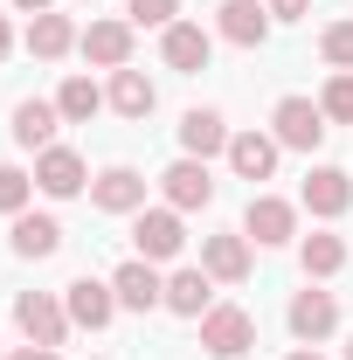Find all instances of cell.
I'll list each match as a JSON object with an SVG mask.
<instances>
[{"label": "cell", "mask_w": 353, "mask_h": 360, "mask_svg": "<svg viewBox=\"0 0 353 360\" xmlns=\"http://www.w3.org/2000/svg\"><path fill=\"white\" fill-rule=\"evenodd\" d=\"M63 312H70L77 333H104L118 319V291L104 277H77V284H63Z\"/></svg>", "instance_id": "6"}, {"label": "cell", "mask_w": 353, "mask_h": 360, "mask_svg": "<svg viewBox=\"0 0 353 360\" xmlns=\"http://www.w3.org/2000/svg\"><path fill=\"white\" fill-rule=\"evenodd\" d=\"M277 153H284V146H277L270 132H236L222 160L236 167V180H270V174H277Z\"/></svg>", "instance_id": "21"}, {"label": "cell", "mask_w": 353, "mask_h": 360, "mask_svg": "<svg viewBox=\"0 0 353 360\" xmlns=\"http://www.w3.org/2000/svg\"><path fill=\"white\" fill-rule=\"evenodd\" d=\"M84 7H97V0H84Z\"/></svg>", "instance_id": "36"}, {"label": "cell", "mask_w": 353, "mask_h": 360, "mask_svg": "<svg viewBox=\"0 0 353 360\" xmlns=\"http://www.w3.org/2000/svg\"><path fill=\"white\" fill-rule=\"evenodd\" d=\"M90 208L97 215H139L146 208V174L139 167H104L90 180Z\"/></svg>", "instance_id": "12"}, {"label": "cell", "mask_w": 353, "mask_h": 360, "mask_svg": "<svg viewBox=\"0 0 353 360\" xmlns=\"http://www.w3.org/2000/svg\"><path fill=\"white\" fill-rule=\"evenodd\" d=\"M132 250L146 264H174L187 250V229H180V208H139L132 215Z\"/></svg>", "instance_id": "4"}, {"label": "cell", "mask_w": 353, "mask_h": 360, "mask_svg": "<svg viewBox=\"0 0 353 360\" xmlns=\"http://www.w3.org/2000/svg\"><path fill=\"white\" fill-rule=\"evenodd\" d=\"M326 111L312 104V97H277V111H270V139L277 146H291V153H319L326 146Z\"/></svg>", "instance_id": "1"}, {"label": "cell", "mask_w": 353, "mask_h": 360, "mask_svg": "<svg viewBox=\"0 0 353 360\" xmlns=\"http://www.w3.org/2000/svg\"><path fill=\"white\" fill-rule=\"evenodd\" d=\"M160 194H167V208H180V215L208 208V201H215V174H208V160H187V153H180L174 167L160 174Z\"/></svg>", "instance_id": "11"}, {"label": "cell", "mask_w": 353, "mask_h": 360, "mask_svg": "<svg viewBox=\"0 0 353 360\" xmlns=\"http://www.w3.org/2000/svg\"><path fill=\"white\" fill-rule=\"evenodd\" d=\"M208 56H215V35H208L201 21H174V28H160V63H167V70L201 77V70H208Z\"/></svg>", "instance_id": "10"}, {"label": "cell", "mask_w": 353, "mask_h": 360, "mask_svg": "<svg viewBox=\"0 0 353 360\" xmlns=\"http://www.w3.org/2000/svg\"><path fill=\"white\" fill-rule=\"evenodd\" d=\"M291 333H298V347H319V340H333V333H340V298H333V291H319V284H312L305 277V291H298V298H291Z\"/></svg>", "instance_id": "8"}, {"label": "cell", "mask_w": 353, "mask_h": 360, "mask_svg": "<svg viewBox=\"0 0 353 360\" xmlns=\"http://www.w3.org/2000/svg\"><path fill=\"white\" fill-rule=\"evenodd\" d=\"M111 291H118V312H160L167 305V277H160V264H146V257L111 270Z\"/></svg>", "instance_id": "9"}, {"label": "cell", "mask_w": 353, "mask_h": 360, "mask_svg": "<svg viewBox=\"0 0 353 360\" xmlns=\"http://www.w3.org/2000/svg\"><path fill=\"white\" fill-rule=\"evenodd\" d=\"M250 236L243 229H222V236H201V270L215 277V284H243L250 277Z\"/></svg>", "instance_id": "16"}, {"label": "cell", "mask_w": 353, "mask_h": 360, "mask_svg": "<svg viewBox=\"0 0 353 360\" xmlns=\"http://www.w3.org/2000/svg\"><path fill=\"white\" fill-rule=\"evenodd\" d=\"M28 201H35V174H21V167H0V215L14 222Z\"/></svg>", "instance_id": "27"}, {"label": "cell", "mask_w": 353, "mask_h": 360, "mask_svg": "<svg viewBox=\"0 0 353 360\" xmlns=\"http://www.w3.org/2000/svg\"><path fill=\"white\" fill-rule=\"evenodd\" d=\"M215 35L236 49H264L270 42V7L264 0H222L215 7Z\"/></svg>", "instance_id": "14"}, {"label": "cell", "mask_w": 353, "mask_h": 360, "mask_svg": "<svg viewBox=\"0 0 353 360\" xmlns=\"http://www.w3.org/2000/svg\"><path fill=\"white\" fill-rule=\"evenodd\" d=\"M319 111H326V125H353V70H333V77H326Z\"/></svg>", "instance_id": "26"}, {"label": "cell", "mask_w": 353, "mask_h": 360, "mask_svg": "<svg viewBox=\"0 0 353 360\" xmlns=\"http://www.w3.org/2000/svg\"><path fill=\"white\" fill-rule=\"evenodd\" d=\"M284 360H326V354H319V347H291Z\"/></svg>", "instance_id": "33"}, {"label": "cell", "mask_w": 353, "mask_h": 360, "mask_svg": "<svg viewBox=\"0 0 353 360\" xmlns=\"http://www.w3.org/2000/svg\"><path fill=\"white\" fill-rule=\"evenodd\" d=\"M7 360H63V347H35V340H28V347H14Z\"/></svg>", "instance_id": "31"}, {"label": "cell", "mask_w": 353, "mask_h": 360, "mask_svg": "<svg viewBox=\"0 0 353 360\" xmlns=\"http://www.w3.org/2000/svg\"><path fill=\"white\" fill-rule=\"evenodd\" d=\"M7 49H14V28H7V21H0V63H7Z\"/></svg>", "instance_id": "34"}, {"label": "cell", "mask_w": 353, "mask_h": 360, "mask_svg": "<svg viewBox=\"0 0 353 360\" xmlns=\"http://www.w3.org/2000/svg\"><path fill=\"white\" fill-rule=\"evenodd\" d=\"M298 208H312L319 222H340L353 208V174H340V167H312L305 187H298Z\"/></svg>", "instance_id": "13"}, {"label": "cell", "mask_w": 353, "mask_h": 360, "mask_svg": "<svg viewBox=\"0 0 353 360\" xmlns=\"http://www.w3.org/2000/svg\"><path fill=\"white\" fill-rule=\"evenodd\" d=\"M243 236H250L257 250H284V243H298V201H284V194H250V208H243Z\"/></svg>", "instance_id": "2"}, {"label": "cell", "mask_w": 353, "mask_h": 360, "mask_svg": "<svg viewBox=\"0 0 353 360\" xmlns=\"http://www.w3.org/2000/svg\"><path fill=\"white\" fill-rule=\"evenodd\" d=\"M7 250L28 257V264H42V257L63 250V222H56V215H35V208H21V215L7 222Z\"/></svg>", "instance_id": "18"}, {"label": "cell", "mask_w": 353, "mask_h": 360, "mask_svg": "<svg viewBox=\"0 0 353 360\" xmlns=\"http://www.w3.org/2000/svg\"><path fill=\"white\" fill-rule=\"evenodd\" d=\"M35 187H42L49 201H77L90 187V167L77 146H49V153H35Z\"/></svg>", "instance_id": "7"}, {"label": "cell", "mask_w": 353, "mask_h": 360, "mask_svg": "<svg viewBox=\"0 0 353 360\" xmlns=\"http://www.w3.org/2000/svg\"><path fill=\"white\" fill-rule=\"evenodd\" d=\"M298 264H305L312 284H319V277H340V270H347V236H333V229L298 236Z\"/></svg>", "instance_id": "24"}, {"label": "cell", "mask_w": 353, "mask_h": 360, "mask_svg": "<svg viewBox=\"0 0 353 360\" xmlns=\"http://www.w3.org/2000/svg\"><path fill=\"white\" fill-rule=\"evenodd\" d=\"M229 118H222L215 104H194V111H180V153L187 160H215V153H229Z\"/></svg>", "instance_id": "15"}, {"label": "cell", "mask_w": 353, "mask_h": 360, "mask_svg": "<svg viewBox=\"0 0 353 360\" xmlns=\"http://www.w3.org/2000/svg\"><path fill=\"white\" fill-rule=\"evenodd\" d=\"M104 104L118 111V118H153V104H160V90H153V77L146 70H111V90H104Z\"/></svg>", "instance_id": "22"}, {"label": "cell", "mask_w": 353, "mask_h": 360, "mask_svg": "<svg viewBox=\"0 0 353 360\" xmlns=\"http://www.w3.org/2000/svg\"><path fill=\"white\" fill-rule=\"evenodd\" d=\"M319 56H326L333 70H353V21H326V28H319Z\"/></svg>", "instance_id": "28"}, {"label": "cell", "mask_w": 353, "mask_h": 360, "mask_svg": "<svg viewBox=\"0 0 353 360\" xmlns=\"http://www.w3.org/2000/svg\"><path fill=\"white\" fill-rule=\"evenodd\" d=\"M125 21H132V28H174L180 0H125Z\"/></svg>", "instance_id": "29"}, {"label": "cell", "mask_w": 353, "mask_h": 360, "mask_svg": "<svg viewBox=\"0 0 353 360\" xmlns=\"http://www.w3.org/2000/svg\"><path fill=\"white\" fill-rule=\"evenodd\" d=\"M0 360H7V354H0Z\"/></svg>", "instance_id": "37"}, {"label": "cell", "mask_w": 353, "mask_h": 360, "mask_svg": "<svg viewBox=\"0 0 353 360\" xmlns=\"http://www.w3.org/2000/svg\"><path fill=\"white\" fill-rule=\"evenodd\" d=\"M347 360H353V340H347Z\"/></svg>", "instance_id": "35"}, {"label": "cell", "mask_w": 353, "mask_h": 360, "mask_svg": "<svg viewBox=\"0 0 353 360\" xmlns=\"http://www.w3.org/2000/svg\"><path fill=\"white\" fill-rule=\"evenodd\" d=\"M56 111H63V125H90V118L104 111V90L90 84V77H63V90H56Z\"/></svg>", "instance_id": "25"}, {"label": "cell", "mask_w": 353, "mask_h": 360, "mask_svg": "<svg viewBox=\"0 0 353 360\" xmlns=\"http://www.w3.org/2000/svg\"><path fill=\"white\" fill-rule=\"evenodd\" d=\"M21 42H28L35 63H63V56L77 49V21L56 14V7H49V14H28V35H21Z\"/></svg>", "instance_id": "20"}, {"label": "cell", "mask_w": 353, "mask_h": 360, "mask_svg": "<svg viewBox=\"0 0 353 360\" xmlns=\"http://www.w3.org/2000/svg\"><path fill=\"white\" fill-rule=\"evenodd\" d=\"M7 7H14V14H49L56 0H7Z\"/></svg>", "instance_id": "32"}, {"label": "cell", "mask_w": 353, "mask_h": 360, "mask_svg": "<svg viewBox=\"0 0 353 360\" xmlns=\"http://www.w3.org/2000/svg\"><path fill=\"white\" fill-rule=\"evenodd\" d=\"M77 49H84V63H97V70H125L132 63V21H90L84 35H77Z\"/></svg>", "instance_id": "17"}, {"label": "cell", "mask_w": 353, "mask_h": 360, "mask_svg": "<svg viewBox=\"0 0 353 360\" xmlns=\"http://www.w3.org/2000/svg\"><path fill=\"white\" fill-rule=\"evenodd\" d=\"M270 7V21H305L312 14V0H264Z\"/></svg>", "instance_id": "30"}, {"label": "cell", "mask_w": 353, "mask_h": 360, "mask_svg": "<svg viewBox=\"0 0 353 360\" xmlns=\"http://www.w3.org/2000/svg\"><path fill=\"white\" fill-rule=\"evenodd\" d=\"M167 312L174 319H208L215 312V277L201 264H180L174 277H167Z\"/></svg>", "instance_id": "19"}, {"label": "cell", "mask_w": 353, "mask_h": 360, "mask_svg": "<svg viewBox=\"0 0 353 360\" xmlns=\"http://www.w3.org/2000/svg\"><path fill=\"white\" fill-rule=\"evenodd\" d=\"M194 326H201V347H208L215 360H243L250 347H257V319L243 312V305H215V312L194 319Z\"/></svg>", "instance_id": "5"}, {"label": "cell", "mask_w": 353, "mask_h": 360, "mask_svg": "<svg viewBox=\"0 0 353 360\" xmlns=\"http://www.w3.org/2000/svg\"><path fill=\"white\" fill-rule=\"evenodd\" d=\"M56 125H63V111H56L49 97H21V104H14V146L49 153V146H56Z\"/></svg>", "instance_id": "23"}, {"label": "cell", "mask_w": 353, "mask_h": 360, "mask_svg": "<svg viewBox=\"0 0 353 360\" xmlns=\"http://www.w3.org/2000/svg\"><path fill=\"white\" fill-rule=\"evenodd\" d=\"M14 326H21V340H35V347H63V340L77 333L56 291H21V298H14Z\"/></svg>", "instance_id": "3"}]
</instances>
